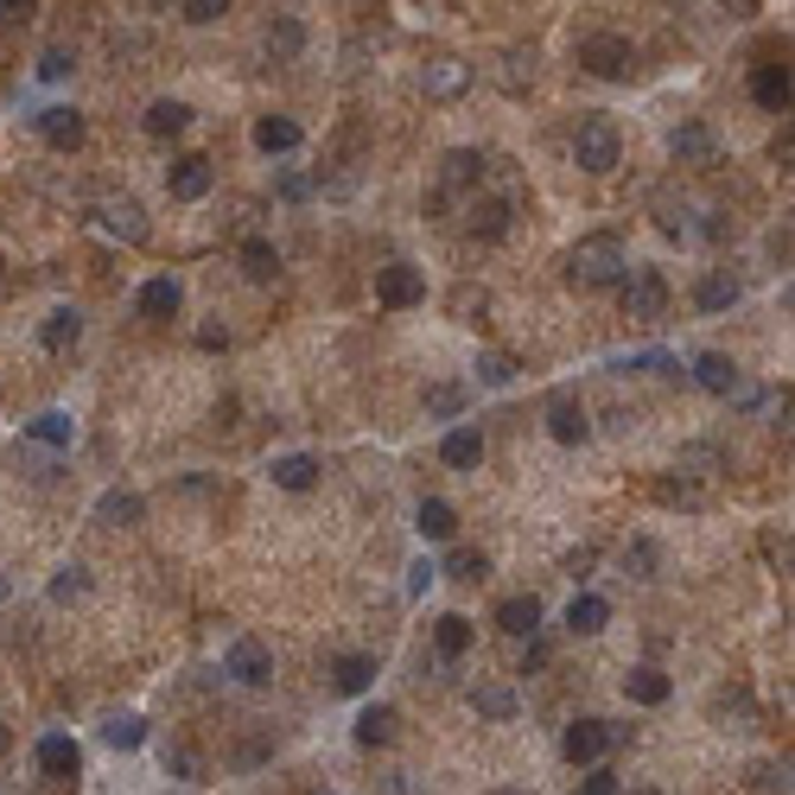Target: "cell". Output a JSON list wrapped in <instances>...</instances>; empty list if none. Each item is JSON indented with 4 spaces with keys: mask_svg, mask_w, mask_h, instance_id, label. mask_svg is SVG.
<instances>
[{
    "mask_svg": "<svg viewBox=\"0 0 795 795\" xmlns=\"http://www.w3.org/2000/svg\"><path fill=\"white\" fill-rule=\"evenodd\" d=\"M496 630H503V637H529V642H535V630H541V598H535V592L503 598V605H496Z\"/></svg>",
    "mask_w": 795,
    "mask_h": 795,
    "instance_id": "obj_16",
    "label": "cell"
},
{
    "mask_svg": "<svg viewBox=\"0 0 795 795\" xmlns=\"http://www.w3.org/2000/svg\"><path fill=\"white\" fill-rule=\"evenodd\" d=\"M464 401H471V388L464 383H433L427 388V414H433V420H459Z\"/></svg>",
    "mask_w": 795,
    "mask_h": 795,
    "instance_id": "obj_35",
    "label": "cell"
},
{
    "mask_svg": "<svg viewBox=\"0 0 795 795\" xmlns=\"http://www.w3.org/2000/svg\"><path fill=\"white\" fill-rule=\"evenodd\" d=\"M96 217H103V230H108V236H122V242H134V249L154 236L147 210L134 205V198H103V205H96Z\"/></svg>",
    "mask_w": 795,
    "mask_h": 795,
    "instance_id": "obj_9",
    "label": "cell"
},
{
    "mask_svg": "<svg viewBox=\"0 0 795 795\" xmlns=\"http://www.w3.org/2000/svg\"><path fill=\"white\" fill-rule=\"evenodd\" d=\"M624 739H630V732H624V725H611V719H573V725H566V739H561V751L573 757V764L592 770L605 751H617Z\"/></svg>",
    "mask_w": 795,
    "mask_h": 795,
    "instance_id": "obj_4",
    "label": "cell"
},
{
    "mask_svg": "<svg viewBox=\"0 0 795 795\" xmlns=\"http://www.w3.org/2000/svg\"><path fill=\"white\" fill-rule=\"evenodd\" d=\"M414 529H420L427 541H452L459 535V510H452L446 496H427V503L414 510Z\"/></svg>",
    "mask_w": 795,
    "mask_h": 795,
    "instance_id": "obj_23",
    "label": "cell"
},
{
    "mask_svg": "<svg viewBox=\"0 0 795 795\" xmlns=\"http://www.w3.org/2000/svg\"><path fill=\"white\" fill-rule=\"evenodd\" d=\"M693 383L707 388V395H732L739 388V363L725 357V351H700L693 357Z\"/></svg>",
    "mask_w": 795,
    "mask_h": 795,
    "instance_id": "obj_18",
    "label": "cell"
},
{
    "mask_svg": "<svg viewBox=\"0 0 795 795\" xmlns=\"http://www.w3.org/2000/svg\"><path fill=\"white\" fill-rule=\"evenodd\" d=\"M300 140H306V134H300L293 115H261V122H255V147H261V154H293Z\"/></svg>",
    "mask_w": 795,
    "mask_h": 795,
    "instance_id": "obj_22",
    "label": "cell"
},
{
    "mask_svg": "<svg viewBox=\"0 0 795 795\" xmlns=\"http://www.w3.org/2000/svg\"><path fill=\"white\" fill-rule=\"evenodd\" d=\"M0 268H7V261H0Z\"/></svg>",
    "mask_w": 795,
    "mask_h": 795,
    "instance_id": "obj_61",
    "label": "cell"
},
{
    "mask_svg": "<svg viewBox=\"0 0 795 795\" xmlns=\"http://www.w3.org/2000/svg\"><path fill=\"white\" fill-rule=\"evenodd\" d=\"M140 515H147V503L134 490H103V503H96V522H108V529H134Z\"/></svg>",
    "mask_w": 795,
    "mask_h": 795,
    "instance_id": "obj_30",
    "label": "cell"
},
{
    "mask_svg": "<svg viewBox=\"0 0 795 795\" xmlns=\"http://www.w3.org/2000/svg\"><path fill=\"white\" fill-rule=\"evenodd\" d=\"M719 464H725V452H719V446H688L674 471H681V478H713Z\"/></svg>",
    "mask_w": 795,
    "mask_h": 795,
    "instance_id": "obj_42",
    "label": "cell"
},
{
    "mask_svg": "<svg viewBox=\"0 0 795 795\" xmlns=\"http://www.w3.org/2000/svg\"><path fill=\"white\" fill-rule=\"evenodd\" d=\"M656 496H662L668 510H700V503H707V484H693V478H662Z\"/></svg>",
    "mask_w": 795,
    "mask_h": 795,
    "instance_id": "obj_39",
    "label": "cell"
},
{
    "mask_svg": "<svg viewBox=\"0 0 795 795\" xmlns=\"http://www.w3.org/2000/svg\"><path fill=\"white\" fill-rule=\"evenodd\" d=\"M166 776H185V783H198V776H205V757H198L191 744H172V751H166Z\"/></svg>",
    "mask_w": 795,
    "mask_h": 795,
    "instance_id": "obj_47",
    "label": "cell"
},
{
    "mask_svg": "<svg viewBox=\"0 0 795 795\" xmlns=\"http://www.w3.org/2000/svg\"><path fill=\"white\" fill-rule=\"evenodd\" d=\"M554 662V649L547 642H529V656H522V674H535V668H547Z\"/></svg>",
    "mask_w": 795,
    "mask_h": 795,
    "instance_id": "obj_55",
    "label": "cell"
},
{
    "mask_svg": "<svg viewBox=\"0 0 795 795\" xmlns=\"http://www.w3.org/2000/svg\"><path fill=\"white\" fill-rule=\"evenodd\" d=\"M83 592H90V573H83V566H64V573L52 579V598H57V605H71V598H83Z\"/></svg>",
    "mask_w": 795,
    "mask_h": 795,
    "instance_id": "obj_49",
    "label": "cell"
},
{
    "mask_svg": "<svg viewBox=\"0 0 795 795\" xmlns=\"http://www.w3.org/2000/svg\"><path fill=\"white\" fill-rule=\"evenodd\" d=\"M668 154L681 159V166H713L719 159V134L707 122H681V128L668 134Z\"/></svg>",
    "mask_w": 795,
    "mask_h": 795,
    "instance_id": "obj_11",
    "label": "cell"
},
{
    "mask_svg": "<svg viewBox=\"0 0 795 795\" xmlns=\"http://www.w3.org/2000/svg\"><path fill=\"white\" fill-rule=\"evenodd\" d=\"M210 185H217V172H210L205 154H185L166 166V191L179 198V205H198V198H210Z\"/></svg>",
    "mask_w": 795,
    "mask_h": 795,
    "instance_id": "obj_8",
    "label": "cell"
},
{
    "mask_svg": "<svg viewBox=\"0 0 795 795\" xmlns=\"http://www.w3.org/2000/svg\"><path fill=\"white\" fill-rule=\"evenodd\" d=\"M39 770H45V776H57V783H77V776H83V751H77V739H64V732L39 739Z\"/></svg>",
    "mask_w": 795,
    "mask_h": 795,
    "instance_id": "obj_15",
    "label": "cell"
},
{
    "mask_svg": "<svg viewBox=\"0 0 795 795\" xmlns=\"http://www.w3.org/2000/svg\"><path fill=\"white\" fill-rule=\"evenodd\" d=\"M369 681H376V656H357V649H351V656L332 662V688L337 693H369Z\"/></svg>",
    "mask_w": 795,
    "mask_h": 795,
    "instance_id": "obj_27",
    "label": "cell"
},
{
    "mask_svg": "<svg viewBox=\"0 0 795 795\" xmlns=\"http://www.w3.org/2000/svg\"><path fill=\"white\" fill-rule=\"evenodd\" d=\"M32 13H39L32 0H0V20H7V27H13V20H32Z\"/></svg>",
    "mask_w": 795,
    "mask_h": 795,
    "instance_id": "obj_56",
    "label": "cell"
},
{
    "mask_svg": "<svg viewBox=\"0 0 795 795\" xmlns=\"http://www.w3.org/2000/svg\"><path fill=\"white\" fill-rule=\"evenodd\" d=\"M242 268H249V281H274V274H281V249H274L268 236H249V242H242Z\"/></svg>",
    "mask_w": 795,
    "mask_h": 795,
    "instance_id": "obj_33",
    "label": "cell"
},
{
    "mask_svg": "<svg viewBox=\"0 0 795 795\" xmlns=\"http://www.w3.org/2000/svg\"><path fill=\"white\" fill-rule=\"evenodd\" d=\"M179 306H185V286L172 281V274H159V281L140 286V312H147V318H179Z\"/></svg>",
    "mask_w": 795,
    "mask_h": 795,
    "instance_id": "obj_24",
    "label": "cell"
},
{
    "mask_svg": "<svg viewBox=\"0 0 795 795\" xmlns=\"http://www.w3.org/2000/svg\"><path fill=\"white\" fill-rule=\"evenodd\" d=\"M83 115L77 108H39V140H45V147H57V154H77L83 147Z\"/></svg>",
    "mask_w": 795,
    "mask_h": 795,
    "instance_id": "obj_13",
    "label": "cell"
},
{
    "mask_svg": "<svg viewBox=\"0 0 795 795\" xmlns=\"http://www.w3.org/2000/svg\"><path fill=\"white\" fill-rule=\"evenodd\" d=\"M191 128V108L179 103V96H159L154 108H147V134H154V140H172V134H185Z\"/></svg>",
    "mask_w": 795,
    "mask_h": 795,
    "instance_id": "obj_31",
    "label": "cell"
},
{
    "mask_svg": "<svg viewBox=\"0 0 795 795\" xmlns=\"http://www.w3.org/2000/svg\"><path fill=\"white\" fill-rule=\"evenodd\" d=\"M668 693H674V681H668L662 668H630V674H624V700H637V707H662Z\"/></svg>",
    "mask_w": 795,
    "mask_h": 795,
    "instance_id": "obj_21",
    "label": "cell"
},
{
    "mask_svg": "<svg viewBox=\"0 0 795 795\" xmlns=\"http://www.w3.org/2000/svg\"><path fill=\"white\" fill-rule=\"evenodd\" d=\"M433 579H439V566H433V561H414V566H408V586H414V592H427Z\"/></svg>",
    "mask_w": 795,
    "mask_h": 795,
    "instance_id": "obj_54",
    "label": "cell"
},
{
    "mask_svg": "<svg viewBox=\"0 0 795 795\" xmlns=\"http://www.w3.org/2000/svg\"><path fill=\"white\" fill-rule=\"evenodd\" d=\"M624 573L630 579H656V541H630L624 547Z\"/></svg>",
    "mask_w": 795,
    "mask_h": 795,
    "instance_id": "obj_46",
    "label": "cell"
},
{
    "mask_svg": "<svg viewBox=\"0 0 795 795\" xmlns=\"http://www.w3.org/2000/svg\"><path fill=\"white\" fill-rule=\"evenodd\" d=\"M439 459L452 464V471H478L484 464V433L478 427H452V433L439 439Z\"/></svg>",
    "mask_w": 795,
    "mask_h": 795,
    "instance_id": "obj_19",
    "label": "cell"
},
{
    "mask_svg": "<svg viewBox=\"0 0 795 795\" xmlns=\"http://www.w3.org/2000/svg\"><path fill=\"white\" fill-rule=\"evenodd\" d=\"M529 83H535V52H522V45H515V52L503 57V90H515V96H522Z\"/></svg>",
    "mask_w": 795,
    "mask_h": 795,
    "instance_id": "obj_43",
    "label": "cell"
},
{
    "mask_svg": "<svg viewBox=\"0 0 795 795\" xmlns=\"http://www.w3.org/2000/svg\"><path fill=\"white\" fill-rule=\"evenodd\" d=\"M471 637H478V630H471V617H459V611H446L433 624V649L446 656V662H459L464 649H471Z\"/></svg>",
    "mask_w": 795,
    "mask_h": 795,
    "instance_id": "obj_29",
    "label": "cell"
},
{
    "mask_svg": "<svg viewBox=\"0 0 795 795\" xmlns=\"http://www.w3.org/2000/svg\"><path fill=\"white\" fill-rule=\"evenodd\" d=\"M617 286H624V318H642V325H649V318H662L668 300H674V286H668L662 268H630Z\"/></svg>",
    "mask_w": 795,
    "mask_h": 795,
    "instance_id": "obj_3",
    "label": "cell"
},
{
    "mask_svg": "<svg viewBox=\"0 0 795 795\" xmlns=\"http://www.w3.org/2000/svg\"><path fill=\"white\" fill-rule=\"evenodd\" d=\"M490 795H529V789H490Z\"/></svg>",
    "mask_w": 795,
    "mask_h": 795,
    "instance_id": "obj_60",
    "label": "cell"
},
{
    "mask_svg": "<svg viewBox=\"0 0 795 795\" xmlns=\"http://www.w3.org/2000/svg\"><path fill=\"white\" fill-rule=\"evenodd\" d=\"M579 64H586L592 77L617 83V77L637 71V45H630L624 32H586V39H579Z\"/></svg>",
    "mask_w": 795,
    "mask_h": 795,
    "instance_id": "obj_2",
    "label": "cell"
},
{
    "mask_svg": "<svg viewBox=\"0 0 795 795\" xmlns=\"http://www.w3.org/2000/svg\"><path fill=\"white\" fill-rule=\"evenodd\" d=\"M484 312H490V293H484V286H459V293H452V318H464V325H478Z\"/></svg>",
    "mask_w": 795,
    "mask_h": 795,
    "instance_id": "obj_45",
    "label": "cell"
},
{
    "mask_svg": "<svg viewBox=\"0 0 795 795\" xmlns=\"http://www.w3.org/2000/svg\"><path fill=\"white\" fill-rule=\"evenodd\" d=\"M439 166H446V185H478L484 179V154H471V147H452Z\"/></svg>",
    "mask_w": 795,
    "mask_h": 795,
    "instance_id": "obj_38",
    "label": "cell"
},
{
    "mask_svg": "<svg viewBox=\"0 0 795 795\" xmlns=\"http://www.w3.org/2000/svg\"><path fill=\"white\" fill-rule=\"evenodd\" d=\"M268 52H274V57H300V52H306V27H300L293 13H281V20L268 27Z\"/></svg>",
    "mask_w": 795,
    "mask_h": 795,
    "instance_id": "obj_37",
    "label": "cell"
},
{
    "mask_svg": "<svg viewBox=\"0 0 795 795\" xmlns=\"http://www.w3.org/2000/svg\"><path fill=\"white\" fill-rule=\"evenodd\" d=\"M71 71H77V52H71V45H52V52L39 57V77H45V83L71 77Z\"/></svg>",
    "mask_w": 795,
    "mask_h": 795,
    "instance_id": "obj_48",
    "label": "cell"
},
{
    "mask_svg": "<svg viewBox=\"0 0 795 795\" xmlns=\"http://www.w3.org/2000/svg\"><path fill=\"white\" fill-rule=\"evenodd\" d=\"M274 191H281L286 205H300V198H312V179H306V172H281V179H274Z\"/></svg>",
    "mask_w": 795,
    "mask_h": 795,
    "instance_id": "obj_51",
    "label": "cell"
},
{
    "mask_svg": "<svg viewBox=\"0 0 795 795\" xmlns=\"http://www.w3.org/2000/svg\"><path fill=\"white\" fill-rule=\"evenodd\" d=\"M198 344H205V351H223V344H230V332H223V325H205V332H198Z\"/></svg>",
    "mask_w": 795,
    "mask_h": 795,
    "instance_id": "obj_58",
    "label": "cell"
},
{
    "mask_svg": "<svg viewBox=\"0 0 795 795\" xmlns=\"http://www.w3.org/2000/svg\"><path fill=\"white\" fill-rule=\"evenodd\" d=\"M27 439H39V446H71V439H77V420H71V414H39V420H27Z\"/></svg>",
    "mask_w": 795,
    "mask_h": 795,
    "instance_id": "obj_36",
    "label": "cell"
},
{
    "mask_svg": "<svg viewBox=\"0 0 795 795\" xmlns=\"http://www.w3.org/2000/svg\"><path fill=\"white\" fill-rule=\"evenodd\" d=\"M757 789H789V770L764 764V770H757Z\"/></svg>",
    "mask_w": 795,
    "mask_h": 795,
    "instance_id": "obj_57",
    "label": "cell"
},
{
    "mask_svg": "<svg viewBox=\"0 0 795 795\" xmlns=\"http://www.w3.org/2000/svg\"><path fill=\"white\" fill-rule=\"evenodd\" d=\"M77 337H83V312L77 306H57L45 325H39V344L45 351H77Z\"/></svg>",
    "mask_w": 795,
    "mask_h": 795,
    "instance_id": "obj_25",
    "label": "cell"
},
{
    "mask_svg": "<svg viewBox=\"0 0 795 795\" xmlns=\"http://www.w3.org/2000/svg\"><path fill=\"white\" fill-rule=\"evenodd\" d=\"M515 369H522V363H515L510 351H484V357H478V383L484 388H510Z\"/></svg>",
    "mask_w": 795,
    "mask_h": 795,
    "instance_id": "obj_40",
    "label": "cell"
},
{
    "mask_svg": "<svg viewBox=\"0 0 795 795\" xmlns=\"http://www.w3.org/2000/svg\"><path fill=\"white\" fill-rule=\"evenodd\" d=\"M471 707H478L484 719H515V693L510 688H478L471 693Z\"/></svg>",
    "mask_w": 795,
    "mask_h": 795,
    "instance_id": "obj_44",
    "label": "cell"
},
{
    "mask_svg": "<svg viewBox=\"0 0 795 795\" xmlns=\"http://www.w3.org/2000/svg\"><path fill=\"white\" fill-rule=\"evenodd\" d=\"M751 96L770 115H789V64H757L751 71Z\"/></svg>",
    "mask_w": 795,
    "mask_h": 795,
    "instance_id": "obj_17",
    "label": "cell"
},
{
    "mask_svg": "<svg viewBox=\"0 0 795 795\" xmlns=\"http://www.w3.org/2000/svg\"><path fill=\"white\" fill-rule=\"evenodd\" d=\"M427 300V281H420V268H408V261H388V268H376V306L388 312H408Z\"/></svg>",
    "mask_w": 795,
    "mask_h": 795,
    "instance_id": "obj_6",
    "label": "cell"
},
{
    "mask_svg": "<svg viewBox=\"0 0 795 795\" xmlns=\"http://www.w3.org/2000/svg\"><path fill=\"white\" fill-rule=\"evenodd\" d=\"M179 13H185V20H191V27H217V20H223L230 7H223V0H185Z\"/></svg>",
    "mask_w": 795,
    "mask_h": 795,
    "instance_id": "obj_50",
    "label": "cell"
},
{
    "mask_svg": "<svg viewBox=\"0 0 795 795\" xmlns=\"http://www.w3.org/2000/svg\"><path fill=\"white\" fill-rule=\"evenodd\" d=\"M7 751H13V732H7V719H0V757H7Z\"/></svg>",
    "mask_w": 795,
    "mask_h": 795,
    "instance_id": "obj_59",
    "label": "cell"
},
{
    "mask_svg": "<svg viewBox=\"0 0 795 795\" xmlns=\"http://www.w3.org/2000/svg\"><path fill=\"white\" fill-rule=\"evenodd\" d=\"M592 561H598V547H573V554L561 561V573H573V579H586V573H592Z\"/></svg>",
    "mask_w": 795,
    "mask_h": 795,
    "instance_id": "obj_53",
    "label": "cell"
},
{
    "mask_svg": "<svg viewBox=\"0 0 795 795\" xmlns=\"http://www.w3.org/2000/svg\"><path fill=\"white\" fill-rule=\"evenodd\" d=\"M510 217H515V205L510 198H484V205H471V236H484V242H496V236H510Z\"/></svg>",
    "mask_w": 795,
    "mask_h": 795,
    "instance_id": "obj_26",
    "label": "cell"
},
{
    "mask_svg": "<svg viewBox=\"0 0 795 795\" xmlns=\"http://www.w3.org/2000/svg\"><path fill=\"white\" fill-rule=\"evenodd\" d=\"M223 674H236L242 688H268L274 681V656H268V642L261 637H236L223 649Z\"/></svg>",
    "mask_w": 795,
    "mask_h": 795,
    "instance_id": "obj_7",
    "label": "cell"
},
{
    "mask_svg": "<svg viewBox=\"0 0 795 795\" xmlns=\"http://www.w3.org/2000/svg\"><path fill=\"white\" fill-rule=\"evenodd\" d=\"M611 624V605L598 598V592H573V605H566V630L573 637H598Z\"/></svg>",
    "mask_w": 795,
    "mask_h": 795,
    "instance_id": "obj_20",
    "label": "cell"
},
{
    "mask_svg": "<svg viewBox=\"0 0 795 795\" xmlns=\"http://www.w3.org/2000/svg\"><path fill=\"white\" fill-rule=\"evenodd\" d=\"M547 433L561 439V446H586V439H592L586 408H579L573 395H554V401H547Z\"/></svg>",
    "mask_w": 795,
    "mask_h": 795,
    "instance_id": "obj_14",
    "label": "cell"
},
{
    "mask_svg": "<svg viewBox=\"0 0 795 795\" xmlns=\"http://www.w3.org/2000/svg\"><path fill=\"white\" fill-rule=\"evenodd\" d=\"M103 739L115 744V751H140V744H147V719H140V713H108L103 719Z\"/></svg>",
    "mask_w": 795,
    "mask_h": 795,
    "instance_id": "obj_34",
    "label": "cell"
},
{
    "mask_svg": "<svg viewBox=\"0 0 795 795\" xmlns=\"http://www.w3.org/2000/svg\"><path fill=\"white\" fill-rule=\"evenodd\" d=\"M420 90H427V103H459L464 90H471V64H459V57H433V64L420 71Z\"/></svg>",
    "mask_w": 795,
    "mask_h": 795,
    "instance_id": "obj_10",
    "label": "cell"
},
{
    "mask_svg": "<svg viewBox=\"0 0 795 795\" xmlns=\"http://www.w3.org/2000/svg\"><path fill=\"white\" fill-rule=\"evenodd\" d=\"M573 159H579V172L605 179V172H617V159H624V140H617L611 122H586V128L573 134Z\"/></svg>",
    "mask_w": 795,
    "mask_h": 795,
    "instance_id": "obj_5",
    "label": "cell"
},
{
    "mask_svg": "<svg viewBox=\"0 0 795 795\" xmlns=\"http://www.w3.org/2000/svg\"><path fill=\"white\" fill-rule=\"evenodd\" d=\"M274 484L281 490H312L318 484V459H312V452H286V459H274Z\"/></svg>",
    "mask_w": 795,
    "mask_h": 795,
    "instance_id": "obj_32",
    "label": "cell"
},
{
    "mask_svg": "<svg viewBox=\"0 0 795 795\" xmlns=\"http://www.w3.org/2000/svg\"><path fill=\"white\" fill-rule=\"evenodd\" d=\"M624 274H630V255H624L617 236H586V242L566 255V281L573 286H617Z\"/></svg>",
    "mask_w": 795,
    "mask_h": 795,
    "instance_id": "obj_1",
    "label": "cell"
},
{
    "mask_svg": "<svg viewBox=\"0 0 795 795\" xmlns=\"http://www.w3.org/2000/svg\"><path fill=\"white\" fill-rule=\"evenodd\" d=\"M739 300H744V281L732 274V268H713V274L693 281V306L700 312H732Z\"/></svg>",
    "mask_w": 795,
    "mask_h": 795,
    "instance_id": "obj_12",
    "label": "cell"
},
{
    "mask_svg": "<svg viewBox=\"0 0 795 795\" xmlns=\"http://www.w3.org/2000/svg\"><path fill=\"white\" fill-rule=\"evenodd\" d=\"M439 573H452V579H490V554H478V547H452Z\"/></svg>",
    "mask_w": 795,
    "mask_h": 795,
    "instance_id": "obj_41",
    "label": "cell"
},
{
    "mask_svg": "<svg viewBox=\"0 0 795 795\" xmlns=\"http://www.w3.org/2000/svg\"><path fill=\"white\" fill-rule=\"evenodd\" d=\"M395 732H401V713H395V707H363L357 713V744H369V751H376V744H395Z\"/></svg>",
    "mask_w": 795,
    "mask_h": 795,
    "instance_id": "obj_28",
    "label": "cell"
},
{
    "mask_svg": "<svg viewBox=\"0 0 795 795\" xmlns=\"http://www.w3.org/2000/svg\"><path fill=\"white\" fill-rule=\"evenodd\" d=\"M579 795H624V783H617L611 770H592L586 783H579Z\"/></svg>",
    "mask_w": 795,
    "mask_h": 795,
    "instance_id": "obj_52",
    "label": "cell"
}]
</instances>
